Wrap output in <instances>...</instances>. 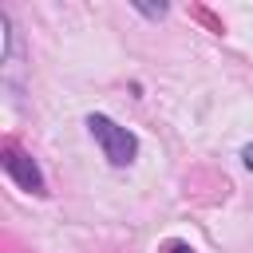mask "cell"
Masks as SVG:
<instances>
[{
	"label": "cell",
	"instance_id": "obj_2",
	"mask_svg": "<svg viewBox=\"0 0 253 253\" xmlns=\"http://www.w3.org/2000/svg\"><path fill=\"white\" fill-rule=\"evenodd\" d=\"M0 166H4V174H8L24 194H36V198L47 194V178H43L40 162H36L28 150H20L16 142H4V150H0Z\"/></svg>",
	"mask_w": 253,
	"mask_h": 253
},
{
	"label": "cell",
	"instance_id": "obj_1",
	"mask_svg": "<svg viewBox=\"0 0 253 253\" xmlns=\"http://www.w3.org/2000/svg\"><path fill=\"white\" fill-rule=\"evenodd\" d=\"M87 130H91V138L99 142V150L111 166H130L138 158V138L126 126H119L111 115H87Z\"/></svg>",
	"mask_w": 253,
	"mask_h": 253
},
{
	"label": "cell",
	"instance_id": "obj_3",
	"mask_svg": "<svg viewBox=\"0 0 253 253\" xmlns=\"http://www.w3.org/2000/svg\"><path fill=\"white\" fill-rule=\"evenodd\" d=\"M158 253H198L190 241H178V237H170V241H162V249Z\"/></svg>",
	"mask_w": 253,
	"mask_h": 253
},
{
	"label": "cell",
	"instance_id": "obj_4",
	"mask_svg": "<svg viewBox=\"0 0 253 253\" xmlns=\"http://www.w3.org/2000/svg\"><path fill=\"white\" fill-rule=\"evenodd\" d=\"M241 162H245V170H253V142L241 150Z\"/></svg>",
	"mask_w": 253,
	"mask_h": 253
}]
</instances>
